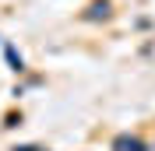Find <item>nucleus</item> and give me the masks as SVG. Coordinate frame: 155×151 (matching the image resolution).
Returning a JSON list of instances; mask_svg holds the SVG:
<instances>
[{"mask_svg": "<svg viewBox=\"0 0 155 151\" xmlns=\"http://www.w3.org/2000/svg\"><path fill=\"white\" fill-rule=\"evenodd\" d=\"M113 151H145V144L137 141V137H120V141L113 144Z\"/></svg>", "mask_w": 155, "mask_h": 151, "instance_id": "1", "label": "nucleus"}]
</instances>
